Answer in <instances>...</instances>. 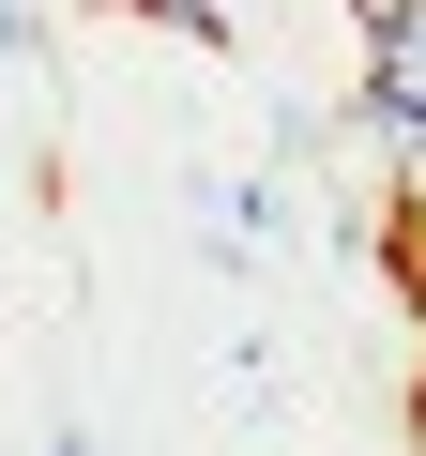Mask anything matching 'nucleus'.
Listing matches in <instances>:
<instances>
[{
    "label": "nucleus",
    "instance_id": "nucleus-2",
    "mask_svg": "<svg viewBox=\"0 0 426 456\" xmlns=\"http://www.w3.org/2000/svg\"><path fill=\"white\" fill-rule=\"evenodd\" d=\"M350 16H365V46H411V16H426V0H350Z\"/></svg>",
    "mask_w": 426,
    "mask_h": 456
},
{
    "label": "nucleus",
    "instance_id": "nucleus-1",
    "mask_svg": "<svg viewBox=\"0 0 426 456\" xmlns=\"http://www.w3.org/2000/svg\"><path fill=\"white\" fill-rule=\"evenodd\" d=\"M365 107H381V122H396V137L426 152V61H411V46H381V77H365Z\"/></svg>",
    "mask_w": 426,
    "mask_h": 456
},
{
    "label": "nucleus",
    "instance_id": "nucleus-3",
    "mask_svg": "<svg viewBox=\"0 0 426 456\" xmlns=\"http://www.w3.org/2000/svg\"><path fill=\"white\" fill-rule=\"evenodd\" d=\"M137 16H168V31H198V46H213V0H137Z\"/></svg>",
    "mask_w": 426,
    "mask_h": 456
},
{
    "label": "nucleus",
    "instance_id": "nucleus-4",
    "mask_svg": "<svg viewBox=\"0 0 426 456\" xmlns=\"http://www.w3.org/2000/svg\"><path fill=\"white\" fill-rule=\"evenodd\" d=\"M61 456H77V441H61Z\"/></svg>",
    "mask_w": 426,
    "mask_h": 456
}]
</instances>
